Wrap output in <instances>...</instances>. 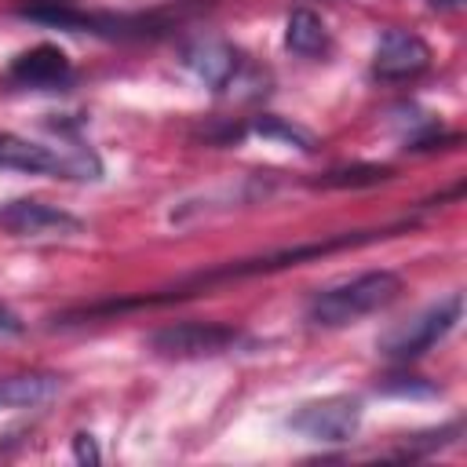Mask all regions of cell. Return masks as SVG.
Here are the masks:
<instances>
[{
  "label": "cell",
  "instance_id": "cell-18",
  "mask_svg": "<svg viewBox=\"0 0 467 467\" xmlns=\"http://www.w3.org/2000/svg\"><path fill=\"white\" fill-rule=\"evenodd\" d=\"M431 4H434V7H438V4H441V7H463V0H431Z\"/></svg>",
  "mask_w": 467,
  "mask_h": 467
},
{
  "label": "cell",
  "instance_id": "cell-17",
  "mask_svg": "<svg viewBox=\"0 0 467 467\" xmlns=\"http://www.w3.org/2000/svg\"><path fill=\"white\" fill-rule=\"evenodd\" d=\"M0 332H18V317L7 306H0Z\"/></svg>",
  "mask_w": 467,
  "mask_h": 467
},
{
  "label": "cell",
  "instance_id": "cell-10",
  "mask_svg": "<svg viewBox=\"0 0 467 467\" xmlns=\"http://www.w3.org/2000/svg\"><path fill=\"white\" fill-rule=\"evenodd\" d=\"M69 77V58L62 47L55 44H36L29 51H22L11 62V80L26 84V88H47V84H62Z\"/></svg>",
  "mask_w": 467,
  "mask_h": 467
},
{
  "label": "cell",
  "instance_id": "cell-8",
  "mask_svg": "<svg viewBox=\"0 0 467 467\" xmlns=\"http://www.w3.org/2000/svg\"><path fill=\"white\" fill-rule=\"evenodd\" d=\"M0 226H7L18 237H73L84 230L77 215L66 208L44 204V201H11L0 208Z\"/></svg>",
  "mask_w": 467,
  "mask_h": 467
},
{
  "label": "cell",
  "instance_id": "cell-5",
  "mask_svg": "<svg viewBox=\"0 0 467 467\" xmlns=\"http://www.w3.org/2000/svg\"><path fill=\"white\" fill-rule=\"evenodd\" d=\"M241 343V332L234 325H215V321H179L168 328H157L146 347L157 358H212Z\"/></svg>",
  "mask_w": 467,
  "mask_h": 467
},
{
  "label": "cell",
  "instance_id": "cell-14",
  "mask_svg": "<svg viewBox=\"0 0 467 467\" xmlns=\"http://www.w3.org/2000/svg\"><path fill=\"white\" fill-rule=\"evenodd\" d=\"M255 131H259L263 139L288 142V146H296V150H303V153L314 150L310 131H303V128H296V124H288V120H281V117H263V120H255Z\"/></svg>",
  "mask_w": 467,
  "mask_h": 467
},
{
  "label": "cell",
  "instance_id": "cell-1",
  "mask_svg": "<svg viewBox=\"0 0 467 467\" xmlns=\"http://www.w3.org/2000/svg\"><path fill=\"white\" fill-rule=\"evenodd\" d=\"M412 223H394V226H383V230H350V234H336V237H325V241H310V244H296V248H281V252H270V255H255V259H237V263H226V266H212V270H201L186 281H179L175 288H164L157 296H135V299H109V303H95V306H80V310H69L55 321L69 325V321H88V317H109V314H124V310H139V306H161V303H175V299H186V296H197L212 285H223V281H241V277H255V274H274V270H285V266H299L306 259H317V255H328V252H339V248H358V244H372V241H383V237H394L401 230H409Z\"/></svg>",
  "mask_w": 467,
  "mask_h": 467
},
{
  "label": "cell",
  "instance_id": "cell-12",
  "mask_svg": "<svg viewBox=\"0 0 467 467\" xmlns=\"http://www.w3.org/2000/svg\"><path fill=\"white\" fill-rule=\"evenodd\" d=\"M285 44H288V51L314 58V55H321L328 47V29L310 7H296L288 15V22H285Z\"/></svg>",
  "mask_w": 467,
  "mask_h": 467
},
{
  "label": "cell",
  "instance_id": "cell-4",
  "mask_svg": "<svg viewBox=\"0 0 467 467\" xmlns=\"http://www.w3.org/2000/svg\"><path fill=\"white\" fill-rule=\"evenodd\" d=\"M460 310H463V296L452 292L449 299L427 306L423 314H416L412 321H405L401 328H394V332L383 339V354H387V358H401V361L420 358L423 350H431L438 339H445V336L456 328Z\"/></svg>",
  "mask_w": 467,
  "mask_h": 467
},
{
  "label": "cell",
  "instance_id": "cell-2",
  "mask_svg": "<svg viewBox=\"0 0 467 467\" xmlns=\"http://www.w3.org/2000/svg\"><path fill=\"white\" fill-rule=\"evenodd\" d=\"M398 296H401V277L394 270H368V274H358L336 288L317 292L306 306V321L314 328H343L365 314L390 306Z\"/></svg>",
  "mask_w": 467,
  "mask_h": 467
},
{
  "label": "cell",
  "instance_id": "cell-3",
  "mask_svg": "<svg viewBox=\"0 0 467 467\" xmlns=\"http://www.w3.org/2000/svg\"><path fill=\"white\" fill-rule=\"evenodd\" d=\"M0 168L29 171V175H58V179H80L95 182L102 175V161L91 150H55L11 131H0Z\"/></svg>",
  "mask_w": 467,
  "mask_h": 467
},
{
  "label": "cell",
  "instance_id": "cell-7",
  "mask_svg": "<svg viewBox=\"0 0 467 467\" xmlns=\"http://www.w3.org/2000/svg\"><path fill=\"white\" fill-rule=\"evenodd\" d=\"M431 66V47L420 33L409 29H387L376 40V55H372V77L398 84V80H412Z\"/></svg>",
  "mask_w": 467,
  "mask_h": 467
},
{
  "label": "cell",
  "instance_id": "cell-6",
  "mask_svg": "<svg viewBox=\"0 0 467 467\" xmlns=\"http://www.w3.org/2000/svg\"><path fill=\"white\" fill-rule=\"evenodd\" d=\"M288 427L310 441H350L361 427V401L347 394L306 401L288 416Z\"/></svg>",
  "mask_w": 467,
  "mask_h": 467
},
{
  "label": "cell",
  "instance_id": "cell-13",
  "mask_svg": "<svg viewBox=\"0 0 467 467\" xmlns=\"http://www.w3.org/2000/svg\"><path fill=\"white\" fill-rule=\"evenodd\" d=\"M394 171L387 164H354V168H332L317 179V186H336V190H347V186H379L387 182Z\"/></svg>",
  "mask_w": 467,
  "mask_h": 467
},
{
  "label": "cell",
  "instance_id": "cell-9",
  "mask_svg": "<svg viewBox=\"0 0 467 467\" xmlns=\"http://www.w3.org/2000/svg\"><path fill=\"white\" fill-rule=\"evenodd\" d=\"M182 62H186V69H193L208 88L223 91V88L237 77L241 55H237L226 40L201 36V40H193V44H186V47H182Z\"/></svg>",
  "mask_w": 467,
  "mask_h": 467
},
{
  "label": "cell",
  "instance_id": "cell-15",
  "mask_svg": "<svg viewBox=\"0 0 467 467\" xmlns=\"http://www.w3.org/2000/svg\"><path fill=\"white\" fill-rule=\"evenodd\" d=\"M383 394H398V398H434L438 387L434 383H423L420 376H390L379 383Z\"/></svg>",
  "mask_w": 467,
  "mask_h": 467
},
{
  "label": "cell",
  "instance_id": "cell-16",
  "mask_svg": "<svg viewBox=\"0 0 467 467\" xmlns=\"http://www.w3.org/2000/svg\"><path fill=\"white\" fill-rule=\"evenodd\" d=\"M73 456H77V463H99V445H95V438L80 431V434L73 438Z\"/></svg>",
  "mask_w": 467,
  "mask_h": 467
},
{
  "label": "cell",
  "instance_id": "cell-11",
  "mask_svg": "<svg viewBox=\"0 0 467 467\" xmlns=\"http://www.w3.org/2000/svg\"><path fill=\"white\" fill-rule=\"evenodd\" d=\"M62 390L58 372H15L0 376V409H36Z\"/></svg>",
  "mask_w": 467,
  "mask_h": 467
}]
</instances>
